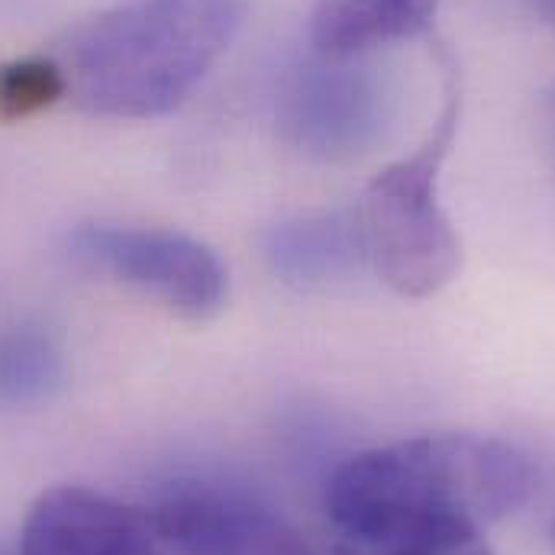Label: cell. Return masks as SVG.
Listing matches in <instances>:
<instances>
[{
  "label": "cell",
  "mask_w": 555,
  "mask_h": 555,
  "mask_svg": "<svg viewBox=\"0 0 555 555\" xmlns=\"http://www.w3.org/2000/svg\"><path fill=\"white\" fill-rule=\"evenodd\" d=\"M266 259L278 281L310 291L369 266L359 214H304L266 233Z\"/></svg>",
  "instance_id": "obj_8"
},
{
  "label": "cell",
  "mask_w": 555,
  "mask_h": 555,
  "mask_svg": "<svg viewBox=\"0 0 555 555\" xmlns=\"http://www.w3.org/2000/svg\"><path fill=\"white\" fill-rule=\"evenodd\" d=\"M68 94V75L59 59L26 55L0 62V124L29 120Z\"/></svg>",
  "instance_id": "obj_10"
},
{
  "label": "cell",
  "mask_w": 555,
  "mask_h": 555,
  "mask_svg": "<svg viewBox=\"0 0 555 555\" xmlns=\"http://www.w3.org/2000/svg\"><path fill=\"white\" fill-rule=\"evenodd\" d=\"M401 16H408L411 20V26H414L416 33H423L426 26H429V20H433V13H436V7H439V0H388Z\"/></svg>",
  "instance_id": "obj_12"
},
{
  "label": "cell",
  "mask_w": 555,
  "mask_h": 555,
  "mask_svg": "<svg viewBox=\"0 0 555 555\" xmlns=\"http://www.w3.org/2000/svg\"><path fill=\"white\" fill-rule=\"evenodd\" d=\"M16 555H168L149 511L111 494L62 485L29 507Z\"/></svg>",
  "instance_id": "obj_7"
},
{
  "label": "cell",
  "mask_w": 555,
  "mask_h": 555,
  "mask_svg": "<svg viewBox=\"0 0 555 555\" xmlns=\"http://www.w3.org/2000/svg\"><path fill=\"white\" fill-rule=\"evenodd\" d=\"M149 517L168 555H310L269 507L214 485H175Z\"/></svg>",
  "instance_id": "obj_6"
},
{
  "label": "cell",
  "mask_w": 555,
  "mask_h": 555,
  "mask_svg": "<svg viewBox=\"0 0 555 555\" xmlns=\"http://www.w3.org/2000/svg\"><path fill=\"white\" fill-rule=\"evenodd\" d=\"M369 555H494L485 533L475 527H449L436 533H423L416 540H404L398 546L378 550Z\"/></svg>",
  "instance_id": "obj_11"
},
{
  "label": "cell",
  "mask_w": 555,
  "mask_h": 555,
  "mask_svg": "<svg viewBox=\"0 0 555 555\" xmlns=\"http://www.w3.org/2000/svg\"><path fill=\"white\" fill-rule=\"evenodd\" d=\"M243 0H124L72 33L68 94L94 117L149 120L181 107L243 29Z\"/></svg>",
  "instance_id": "obj_2"
},
{
  "label": "cell",
  "mask_w": 555,
  "mask_h": 555,
  "mask_svg": "<svg viewBox=\"0 0 555 555\" xmlns=\"http://www.w3.org/2000/svg\"><path fill=\"white\" fill-rule=\"evenodd\" d=\"M533 488V462L514 442L436 433L343 462L326 488V514L352 555H369L449 527L485 530L520 511Z\"/></svg>",
  "instance_id": "obj_1"
},
{
  "label": "cell",
  "mask_w": 555,
  "mask_h": 555,
  "mask_svg": "<svg viewBox=\"0 0 555 555\" xmlns=\"http://www.w3.org/2000/svg\"><path fill=\"white\" fill-rule=\"evenodd\" d=\"M459 130V88L449 68L436 124L411 155L382 168L359 214L369 266L401 297H433L462 269V240L439 204V171Z\"/></svg>",
  "instance_id": "obj_3"
},
{
  "label": "cell",
  "mask_w": 555,
  "mask_h": 555,
  "mask_svg": "<svg viewBox=\"0 0 555 555\" xmlns=\"http://www.w3.org/2000/svg\"><path fill=\"white\" fill-rule=\"evenodd\" d=\"M388 120V94L369 65L317 55L287 72L278 91V130L320 162L362 155Z\"/></svg>",
  "instance_id": "obj_5"
},
{
  "label": "cell",
  "mask_w": 555,
  "mask_h": 555,
  "mask_svg": "<svg viewBox=\"0 0 555 555\" xmlns=\"http://www.w3.org/2000/svg\"><path fill=\"white\" fill-rule=\"evenodd\" d=\"M68 259L91 272L155 297L184 320H207L227 304L220 256L178 230L130 223H81L65 240Z\"/></svg>",
  "instance_id": "obj_4"
},
{
  "label": "cell",
  "mask_w": 555,
  "mask_h": 555,
  "mask_svg": "<svg viewBox=\"0 0 555 555\" xmlns=\"http://www.w3.org/2000/svg\"><path fill=\"white\" fill-rule=\"evenodd\" d=\"M62 349L39 323H10L0 330V408H29L62 385Z\"/></svg>",
  "instance_id": "obj_9"
},
{
  "label": "cell",
  "mask_w": 555,
  "mask_h": 555,
  "mask_svg": "<svg viewBox=\"0 0 555 555\" xmlns=\"http://www.w3.org/2000/svg\"><path fill=\"white\" fill-rule=\"evenodd\" d=\"M537 7H540V13L555 26V0H537Z\"/></svg>",
  "instance_id": "obj_13"
}]
</instances>
